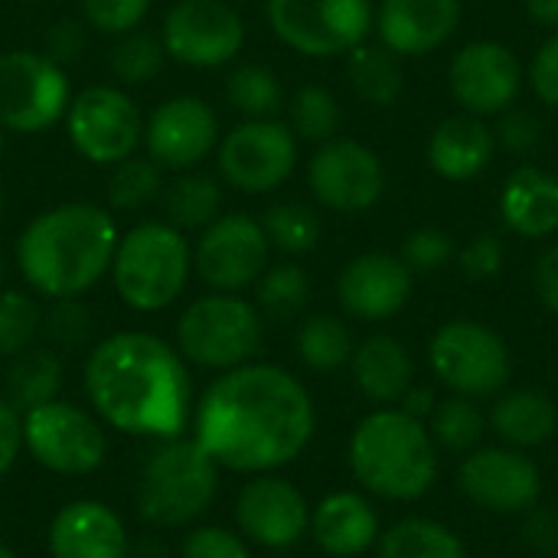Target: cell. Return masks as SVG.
<instances>
[{
	"instance_id": "obj_3",
	"label": "cell",
	"mask_w": 558,
	"mask_h": 558,
	"mask_svg": "<svg viewBox=\"0 0 558 558\" xmlns=\"http://www.w3.org/2000/svg\"><path fill=\"white\" fill-rule=\"evenodd\" d=\"M118 235L105 206L59 203L23 226L13 258L33 294L46 301L82 298L111 271Z\"/></svg>"
},
{
	"instance_id": "obj_15",
	"label": "cell",
	"mask_w": 558,
	"mask_h": 558,
	"mask_svg": "<svg viewBox=\"0 0 558 558\" xmlns=\"http://www.w3.org/2000/svg\"><path fill=\"white\" fill-rule=\"evenodd\" d=\"M167 59L190 69H219L235 62L245 46V20L226 0H177L160 23Z\"/></svg>"
},
{
	"instance_id": "obj_34",
	"label": "cell",
	"mask_w": 558,
	"mask_h": 558,
	"mask_svg": "<svg viewBox=\"0 0 558 558\" xmlns=\"http://www.w3.org/2000/svg\"><path fill=\"white\" fill-rule=\"evenodd\" d=\"M226 101L242 118H275L284 105V88L271 65L239 62L226 75Z\"/></svg>"
},
{
	"instance_id": "obj_36",
	"label": "cell",
	"mask_w": 558,
	"mask_h": 558,
	"mask_svg": "<svg viewBox=\"0 0 558 558\" xmlns=\"http://www.w3.org/2000/svg\"><path fill=\"white\" fill-rule=\"evenodd\" d=\"M258 222L265 229L268 245L281 255H291V258L314 252L320 242V216L314 206H307L301 199L268 206Z\"/></svg>"
},
{
	"instance_id": "obj_2",
	"label": "cell",
	"mask_w": 558,
	"mask_h": 558,
	"mask_svg": "<svg viewBox=\"0 0 558 558\" xmlns=\"http://www.w3.org/2000/svg\"><path fill=\"white\" fill-rule=\"evenodd\" d=\"M95 415L124 435L177 438L193 418V379L180 350L147 330H118L82 369Z\"/></svg>"
},
{
	"instance_id": "obj_24",
	"label": "cell",
	"mask_w": 558,
	"mask_h": 558,
	"mask_svg": "<svg viewBox=\"0 0 558 558\" xmlns=\"http://www.w3.org/2000/svg\"><path fill=\"white\" fill-rule=\"evenodd\" d=\"M307 533L314 536L317 549L330 558H356L379 543V513L366 497L340 490L311 510Z\"/></svg>"
},
{
	"instance_id": "obj_47",
	"label": "cell",
	"mask_w": 558,
	"mask_h": 558,
	"mask_svg": "<svg viewBox=\"0 0 558 558\" xmlns=\"http://www.w3.org/2000/svg\"><path fill=\"white\" fill-rule=\"evenodd\" d=\"M458 268L468 281H490L504 271V242L494 232L474 235L458 252Z\"/></svg>"
},
{
	"instance_id": "obj_21",
	"label": "cell",
	"mask_w": 558,
	"mask_h": 558,
	"mask_svg": "<svg viewBox=\"0 0 558 558\" xmlns=\"http://www.w3.org/2000/svg\"><path fill=\"white\" fill-rule=\"evenodd\" d=\"M412 298V271L399 255L363 252L337 278V301L353 320L379 324L396 317Z\"/></svg>"
},
{
	"instance_id": "obj_45",
	"label": "cell",
	"mask_w": 558,
	"mask_h": 558,
	"mask_svg": "<svg viewBox=\"0 0 558 558\" xmlns=\"http://www.w3.org/2000/svg\"><path fill=\"white\" fill-rule=\"evenodd\" d=\"M497 147H507L510 154H530L543 144V118H536L526 108H507L500 111V121L494 128Z\"/></svg>"
},
{
	"instance_id": "obj_57",
	"label": "cell",
	"mask_w": 558,
	"mask_h": 558,
	"mask_svg": "<svg viewBox=\"0 0 558 558\" xmlns=\"http://www.w3.org/2000/svg\"><path fill=\"white\" fill-rule=\"evenodd\" d=\"M0 558H20V556H16V553H13L10 546H3V543H0Z\"/></svg>"
},
{
	"instance_id": "obj_6",
	"label": "cell",
	"mask_w": 558,
	"mask_h": 558,
	"mask_svg": "<svg viewBox=\"0 0 558 558\" xmlns=\"http://www.w3.org/2000/svg\"><path fill=\"white\" fill-rule=\"evenodd\" d=\"M114 294L141 314L167 311L180 301L193 275V245L167 219H147L118 235L111 258Z\"/></svg>"
},
{
	"instance_id": "obj_13",
	"label": "cell",
	"mask_w": 558,
	"mask_h": 558,
	"mask_svg": "<svg viewBox=\"0 0 558 558\" xmlns=\"http://www.w3.org/2000/svg\"><path fill=\"white\" fill-rule=\"evenodd\" d=\"M219 177L248 196L275 193L298 167V137L288 121L242 118L216 144Z\"/></svg>"
},
{
	"instance_id": "obj_33",
	"label": "cell",
	"mask_w": 558,
	"mask_h": 558,
	"mask_svg": "<svg viewBox=\"0 0 558 558\" xmlns=\"http://www.w3.org/2000/svg\"><path fill=\"white\" fill-rule=\"evenodd\" d=\"M294 350L307 369L337 373V369L350 366L356 347H353V333H350L347 320H340L333 314H314L298 327Z\"/></svg>"
},
{
	"instance_id": "obj_44",
	"label": "cell",
	"mask_w": 558,
	"mask_h": 558,
	"mask_svg": "<svg viewBox=\"0 0 558 558\" xmlns=\"http://www.w3.org/2000/svg\"><path fill=\"white\" fill-rule=\"evenodd\" d=\"M78 7H82L85 26L105 36H124L144 23L150 0H78Z\"/></svg>"
},
{
	"instance_id": "obj_29",
	"label": "cell",
	"mask_w": 558,
	"mask_h": 558,
	"mask_svg": "<svg viewBox=\"0 0 558 558\" xmlns=\"http://www.w3.org/2000/svg\"><path fill=\"white\" fill-rule=\"evenodd\" d=\"M62 379H65V369H62L59 353L52 347H29L10 360L7 379H3V396L23 415L36 405L59 399Z\"/></svg>"
},
{
	"instance_id": "obj_40",
	"label": "cell",
	"mask_w": 558,
	"mask_h": 558,
	"mask_svg": "<svg viewBox=\"0 0 558 558\" xmlns=\"http://www.w3.org/2000/svg\"><path fill=\"white\" fill-rule=\"evenodd\" d=\"M43 307L29 291L0 288V360H13L39 337Z\"/></svg>"
},
{
	"instance_id": "obj_10",
	"label": "cell",
	"mask_w": 558,
	"mask_h": 558,
	"mask_svg": "<svg viewBox=\"0 0 558 558\" xmlns=\"http://www.w3.org/2000/svg\"><path fill=\"white\" fill-rule=\"evenodd\" d=\"M72 101L69 72L43 49L0 52V128L43 134L65 118Z\"/></svg>"
},
{
	"instance_id": "obj_32",
	"label": "cell",
	"mask_w": 558,
	"mask_h": 558,
	"mask_svg": "<svg viewBox=\"0 0 558 558\" xmlns=\"http://www.w3.org/2000/svg\"><path fill=\"white\" fill-rule=\"evenodd\" d=\"M376 546V558H468L464 543L445 523L428 517L399 520Z\"/></svg>"
},
{
	"instance_id": "obj_35",
	"label": "cell",
	"mask_w": 558,
	"mask_h": 558,
	"mask_svg": "<svg viewBox=\"0 0 558 558\" xmlns=\"http://www.w3.org/2000/svg\"><path fill=\"white\" fill-rule=\"evenodd\" d=\"M311 304V275L298 262H278L255 281V307L271 320H294Z\"/></svg>"
},
{
	"instance_id": "obj_51",
	"label": "cell",
	"mask_w": 558,
	"mask_h": 558,
	"mask_svg": "<svg viewBox=\"0 0 558 558\" xmlns=\"http://www.w3.org/2000/svg\"><path fill=\"white\" fill-rule=\"evenodd\" d=\"M23 451V415L0 392V477L16 464Z\"/></svg>"
},
{
	"instance_id": "obj_54",
	"label": "cell",
	"mask_w": 558,
	"mask_h": 558,
	"mask_svg": "<svg viewBox=\"0 0 558 558\" xmlns=\"http://www.w3.org/2000/svg\"><path fill=\"white\" fill-rule=\"evenodd\" d=\"M523 3H526V13L533 23L558 29V0H523Z\"/></svg>"
},
{
	"instance_id": "obj_52",
	"label": "cell",
	"mask_w": 558,
	"mask_h": 558,
	"mask_svg": "<svg viewBox=\"0 0 558 558\" xmlns=\"http://www.w3.org/2000/svg\"><path fill=\"white\" fill-rule=\"evenodd\" d=\"M533 288L543 301L546 311H553L558 317V245L546 248L539 258H536V268H533Z\"/></svg>"
},
{
	"instance_id": "obj_39",
	"label": "cell",
	"mask_w": 558,
	"mask_h": 558,
	"mask_svg": "<svg viewBox=\"0 0 558 558\" xmlns=\"http://www.w3.org/2000/svg\"><path fill=\"white\" fill-rule=\"evenodd\" d=\"M484 412L474 405V399L451 396L432 412V441L451 454H471L484 441Z\"/></svg>"
},
{
	"instance_id": "obj_27",
	"label": "cell",
	"mask_w": 558,
	"mask_h": 558,
	"mask_svg": "<svg viewBox=\"0 0 558 558\" xmlns=\"http://www.w3.org/2000/svg\"><path fill=\"white\" fill-rule=\"evenodd\" d=\"M353 379L360 392L379 405H399L402 396L415 386V363L405 350L389 333H373L353 350Z\"/></svg>"
},
{
	"instance_id": "obj_53",
	"label": "cell",
	"mask_w": 558,
	"mask_h": 558,
	"mask_svg": "<svg viewBox=\"0 0 558 558\" xmlns=\"http://www.w3.org/2000/svg\"><path fill=\"white\" fill-rule=\"evenodd\" d=\"M399 409H402L405 415H412V418L425 422V418H432V412L438 409V399H435V392H432L428 386H412V389L402 396Z\"/></svg>"
},
{
	"instance_id": "obj_30",
	"label": "cell",
	"mask_w": 558,
	"mask_h": 558,
	"mask_svg": "<svg viewBox=\"0 0 558 558\" xmlns=\"http://www.w3.org/2000/svg\"><path fill=\"white\" fill-rule=\"evenodd\" d=\"M347 75L356 98L376 108L392 105L405 88L402 56H396L383 43H360L353 52H347Z\"/></svg>"
},
{
	"instance_id": "obj_46",
	"label": "cell",
	"mask_w": 558,
	"mask_h": 558,
	"mask_svg": "<svg viewBox=\"0 0 558 558\" xmlns=\"http://www.w3.org/2000/svg\"><path fill=\"white\" fill-rule=\"evenodd\" d=\"M180 558H252V549L226 526H199L183 539Z\"/></svg>"
},
{
	"instance_id": "obj_37",
	"label": "cell",
	"mask_w": 558,
	"mask_h": 558,
	"mask_svg": "<svg viewBox=\"0 0 558 558\" xmlns=\"http://www.w3.org/2000/svg\"><path fill=\"white\" fill-rule=\"evenodd\" d=\"M163 193V167H157L150 157H128L111 167L108 177V206L114 213H137L150 206Z\"/></svg>"
},
{
	"instance_id": "obj_23",
	"label": "cell",
	"mask_w": 558,
	"mask_h": 558,
	"mask_svg": "<svg viewBox=\"0 0 558 558\" xmlns=\"http://www.w3.org/2000/svg\"><path fill=\"white\" fill-rule=\"evenodd\" d=\"M131 536L121 517L101 500L65 504L49 523L52 558H128Z\"/></svg>"
},
{
	"instance_id": "obj_50",
	"label": "cell",
	"mask_w": 558,
	"mask_h": 558,
	"mask_svg": "<svg viewBox=\"0 0 558 558\" xmlns=\"http://www.w3.org/2000/svg\"><path fill=\"white\" fill-rule=\"evenodd\" d=\"M523 546L533 553V556L543 558H558V510L556 507H533L526 510V520H523Z\"/></svg>"
},
{
	"instance_id": "obj_14",
	"label": "cell",
	"mask_w": 558,
	"mask_h": 558,
	"mask_svg": "<svg viewBox=\"0 0 558 558\" xmlns=\"http://www.w3.org/2000/svg\"><path fill=\"white\" fill-rule=\"evenodd\" d=\"M271 245L265 229L248 213H222L213 219L193 245V275L209 291L242 294L255 288L268 268Z\"/></svg>"
},
{
	"instance_id": "obj_19",
	"label": "cell",
	"mask_w": 558,
	"mask_h": 558,
	"mask_svg": "<svg viewBox=\"0 0 558 558\" xmlns=\"http://www.w3.org/2000/svg\"><path fill=\"white\" fill-rule=\"evenodd\" d=\"M448 85L468 114H500L517 101L523 88V65L510 46L497 39H474L454 52Z\"/></svg>"
},
{
	"instance_id": "obj_59",
	"label": "cell",
	"mask_w": 558,
	"mask_h": 558,
	"mask_svg": "<svg viewBox=\"0 0 558 558\" xmlns=\"http://www.w3.org/2000/svg\"><path fill=\"white\" fill-rule=\"evenodd\" d=\"M0 216H3V190H0Z\"/></svg>"
},
{
	"instance_id": "obj_20",
	"label": "cell",
	"mask_w": 558,
	"mask_h": 558,
	"mask_svg": "<svg viewBox=\"0 0 558 558\" xmlns=\"http://www.w3.org/2000/svg\"><path fill=\"white\" fill-rule=\"evenodd\" d=\"M235 523L262 549H291L311 530V507L291 481L255 474L235 497Z\"/></svg>"
},
{
	"instance_id": "obj_38",
	"label": "cell",
	"mask_w": 558,
	"mask_h": 558,
	"mask_svg": "<svg viewBox=\"0 0 558 558\" xmlns=\"http://www.w3.org/2000/svg\"><path fill=\"white\" fill-rule=\"evenodd\" d=\"M288 128L294 131L298 141H307V144H324L337 137V128H340L337 95L324 85H301L288 105Z\"/></svg>"
},
{
	"instance_id": "obj_55",
	"label": "cell",
	"mask_w": 558,
	"mask_h": 558,
	"mask_svg": "<svg viewBox=\"0 0 558 558\" xmlns=\"http://www.w3.org/2000/svg\"><path fill=\"white\" fill-rule=\"evenodd\" d=\"M128 558H170V553L163 549V543H157V539H144V543H137V546H131Z\"/></svg>"
},
{
	"instance_id": "obj_49",
	"label": "cell",
	"mask_w": 558,
	"mask_h": 558,
	"mask_svg": "<svg viewBox=\"0 0 558 558\" xmlns=\"http://www.w3.org/2000/svg\"><path fill=\"white\" fill-rule=\"evenodd\" d=\"M43 52L52 62H59L62 69L72 65L85 52V26L78 20H72V16H62V20L49 23L46 33H43Z\"/></svg>"
},
{
	"instance_id": "obj_4",
	"label": "cell",
	"mask_w": 558,
	"mask_h": 558,
	"mask_svg": "<svg viewBox=\"0 0 558 558\" xmlns=\"http://www.w3.org/2000/svg\"><path fill=\"white\" fill-rule=\"evenodd\" d=\"M350 471L373 497L412 504L425 497L438 477L432 432L402 409H376L353 428Z\"/></svg>"
},
{
	"instance_id": "obj_56",
	"label": "cell",
	"mask_w": 558,
	"mask_h": 558,
	"mask_svg": "<svg viewBox=\"0 0 558 558\" xmlns=\"http://www.w3.org/2000/svg\"><path fill=\"white\" fill-rule=\"evenodd\" d=\"M3 281H7V258H3V252H0V288H3Z\"/></svg>"
},
{
	"instance_id": "obj_58",
	"label": "cell",
	"mask_w": 558,
	"mask_h": 558,
	"mask_svg": "<svg viewBox=\"0 0 558 558\" xmlns=\"http://www.w3.org/2000/svg\"><path fill=\"white\" fill-rule=\"evenodd\" d=\"M3 147H7V131L0 128V157H3Z\"/></svg>"
},
{
	"instance_id": "obj_31",
	"label": "cell",
	"mask_w": 558,
	"mask_h": 558,
	"mask_svg": "<svg viewBox=\"0 0 558 558\" xmlns=\"http://www.w3.org/2000/svg\"><path fill=\"white\" fill-rule=\"evenodd\" d=\"M167 222L180 232H203L213 219L222 216V186L216 177L199 170H183L163 190Z\"/></svg>"
},
{
	"instance_id": "obj_11",
	"label": "cell",
	"mask_w": 558,
	"mask_h": 558,
	"mask_svg": "<svg viewBox=\"0 0 558 558\" xmlns=\"http://www.w3.org/2000/svg\"><path fill=\"white\" fill-rule=\"evenodd\" d=\"M23 448L39 468L59 477H85L105 464L108 438L98 415L52 399L23 412Z\"/></svg>"
},
{
	"instance_id": "obj_8",
	"label": "cell",
	"mask_w": 558,
	"mask_h": 558,
	"mask_svg": "<svg viewBox=\"0 0 558 558\" xmlns=\"http://www.w3.org/2000/svg\"><path fill=\"white\" fill-rule=\"evenodd\" d=\"M271 33L294 52L333 59L353 52L376 23L373 0H265Z\"/></svg>"
},
{
	"instance_id": "obj_1",
	"label": "cell",
	"mask_w": 558,
	"mask_h": 558,
	"mask_svg": "<svg viewBox=\"0 0 558 558\" xmlns=\"http://www.w3.org/2000/svg\"><path fill=\"white\" fill-rule=\"evenodd\" d=\"M317 412L307 386L275 366L245 363L219 373L193 412V438L235 474H271L311 445Z\"/></svg>"
},
{
	"instance_id": "obj_25",
	"label": "cell",
	"mask_w": 558,
	"mask_h": 558,
	"mask_svg": "<svg viewBox=\"0 0 558 558\" xmlns=\"http://www.w3.org/2000/svg\"><path fill=\"white\" fill-rule=\"evenodd\" d=\"M497 154L494 128L477 114H451L428 137V163L438 177L451 183H468L481 177Z\"/></svg>"
},
{
	"instance_id": "obj_18",
	"label": "cell",
	"mask_w": 558,
	"mask_h": 558,
	"mask_svg": "<svg viewBox=\"0 0 558 558\" xmlns=\"http://www.w3.org/2000/svg\"><path fill=\"white\" fill-rule=\"evenodd\" d=\"M464 497L497 517L526 513L543 497L539 468L517 448H477L458 471Z\"/></svg>"
},
{
	"instance_id": "obj_26",
	"label": "cell",
	"mask_w": 558,
	"mask_h": 558,
	"mask_svg": "<svg viewBox=\"0 0 558 558\" xmlns=\"http://www.w3.org/2000/svg\"><path fill=\"white\" fill-rule=\"evenodd\" d=\"M504 226L520 239H549L558 232V173L517 167L500 190Z\"/></svg>"
},
{
	"instance_id": "obj_43",
	"label": "cell",
	"mask_w": 558,
	"mask_h": 558,
	"mask_svg": "<svg viewBox=\"0 0 558 558\" xmlns=\"http://www.w3.org/2000/svg\"><path fill=\"white\" fill-rule=\"evenodd\" d=\"M454 239L438 229V226H422L415 232H409V239L402 242V252L399 258L405 262V268L412 275H432V271H441L451 265L454 258Z\"/></svg>"
},
{
	"instance_id": "obj_12",
	"label": "cell",
	"mask_w": 558,
	"mask_h": 558,
	"mask_svg": "<svg viewBox=\"0 0 558 558\" xmlns=\"http://www.w3.org/2000/svg\"><path fill=\"white\" fill-rule=\"evenodd\" d=\"M65 134L78 157L95 167H114L144 144V118L121 85H88L65 108Z\"/></svg>"
},
{
	"instance_id": "obj_48",
	"label": "cell",
	"mask_w": 558,
	"mask_h": 558,
	"mask_svg": "<svg viewBox=\"0 0 558 558\" xmlns=\"http://www.w3.org/2000/svg\"><path fill=\"white\" fill-rule=\"evenodd\" d=\"M530 88L536 92V98L549 108H558V29L539 43V49L533 52V62L526 69Z\"/></svg>"
},
{
	"instance_id": "obj_7",
	"label": "cell",
	"mask_w": 558,
	"mask_h": 558,
	"mask_svg": "<svg viewBox=\"0 0 558 558\" xmlns=\"http://www.w3.org/2000/svg\"><path fill=\"white\" fill-rule=\"evenodd\" d=\"M262 340L265 320L255 301L226 291H209L186 304L173 330V347L180 356L213 373L252 363L262 350Z\"/></svg>"
},
{
	"instance_id": "obj_5",
	"label": "cell",
	"mask_w": 558,
	"mask_h": 558,
	"mask_svg": "<svg viewBox=\"0 0 558 558\" xmlns=\"http://www.w3.org/2000/svg\"><path fill=\"white\" fill-rule=\"evenodd\" d=\"M219 464L196 438H160L137 474V513L154 530L193 526L216 500Z\"/></svg>"
},
{
	"instance_id": "obj_17",
	"label": "cell",
	"mask_w": 558,
	"mask_h": 558,
	"mask_svg": "<svg viewBox=\"0 0 558 558\" xmlns=\"http://www.w3.org/2000/svg\"><path fill=\"white\" fill-rule=\"evenodd\" d=\"M219 118L199 95H173L144 121V150L163 170H196L219 144Z\"/></svg>"
},
{
	"instance_id": "obj_9",
	"label": "cell",
	"mask_w": 558,
	"mask_h": 558,
	"mask_svg": "<svg viewBox=\"0 0 558 558\" xmlns=\"http://www.w3.org/2000/svg\"><path fill=\"white\" fill-rule=\"evenodd\" d=\"M428 363L435 376L464 399H487L507 389L513 376V356L507 340L477 320H448L428 343Z\"/></svg>"
},
{
	"instance_id": "obj_42",
	"label": "cell",
	"mask_w": 558,
	"mask_h": 558,
	"mask_svg": "<svg viewBox=\"0 0 558 558\" xmlns=\"http://www.w3.org/2000/svg\"><path fill=\"white\" fill-rule=\"evenodd\" d=\"M163 62H167L163 43L160 36L150 33H137V29L124 33L111 49V72L121 85H147L150 78H157Z\"/></svg>"
},
{
	"instance_id": "obj_28",
	"label": "cell",
	"mask_w": 558,
	"mask_h": 558,
	"mask_svg": "<svg viewBox=\"0 0 558 558\" xmlns=\"http://www.w3.org/2000/svg\"><path fill=\"white\" fill-rule=\"evenodd\" d=\"M490 425L507 448H539L558 432L556 399L543 389H510L494 402Z\"/></svg>"
},
{
	"instance_id": "obj_16",
	"label": "cell",
	"mask_w": 558,
	"mask_h": 558,
	"mask_svg": "<svg viewBox=\"0 0 558 558\" xmlns=\"http://www.w3.org/2000/svg\"><path fill=\"white\" fill-rule=\"evenodd\" d=\"M307 186L324 209L356 216L383 199L386 167L369 144L356 137H330L317 144L307 163Z\"/></svg>"
},
{
	"instance_id": "obj_22",
	"label": "cell",
	"mask_w": 558,
	"mask_h": 558,
	"mask_svg": "<svg viewBox=\"0 0 558 558\" xmlns=\"http://www.w3.org/2000/svg\"><path fill=\"white\" fill-rule=\"evenodd\" d=\"M461 0H379L373 29L402 59L441 49L461 26Z\"/></svg>"
},
{
	"instance_id": "obj_41",
	"label": "cell",
	"mask_w": 558,
	"mask_h": 558,
	"mask_svg": "<svg viewBox=\"0 0 558 558\" xmlns=\"http://www.w3.org/2000/svg\"><path fill=\"white\" fill-rule=\"evenodd\" d=\"M92 333H95V317L82 298H59L49 301V307H43L39 337L52 350H82L88 347Z\"/></svg>"
}]
</instances>
